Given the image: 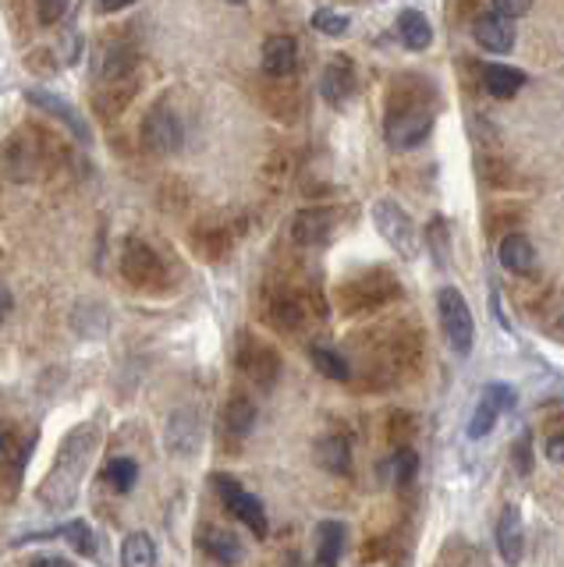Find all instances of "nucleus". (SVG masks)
<instances>
[{"label": "nucleus", "mask_w": 564, "mask_h": 567, "mask_svg": "<svg viewBox=\"0 0 564 567\" xmlns=\"http://www.w3.org/2000/svg\"><path fill=\"white\" fill-rule=\"evenodd\" d=\"M334 235V217H330V209H320V206H309L302 209L298 217L291 220V238L295 245H302V248H320L327 245Z\"/></svg>", "instance_id": "12"}, {"label": "nucleus", "mask_w": 564, "mask_h": 567, "mask_svg": "<svg viewBox=\"0 0 564 567\" xmlns=\"http://www.w3.org/2000/svg\"><path fill=\"white\" fill-rule=\"evenodd\" d=\"M121 567H156V546L146 532H132L121 543Z\"/></svg>", "instance_id": "26"}, {"label": "nucleus", "mask_w": 564, "mask_h": 567, "mask_svg": "<svg viewBox=\"0 0 564 567\" xmlns=\"http://www.w3.org/2000/svg\"><path fill=\"white\" fill-rule=\"evenodd\" d=\"M25 567H75L72 560H64V557H50V554H43V557H32Z\"/></svg>", "instance_id": "36"}, {"label": "nucleus", "mask_w": 564, "mask_h": 567, "mask_svg": "<svg viewBox=\"0 0 564 567\" xmlns=\"http://www.w3.org/2000/svg\"><path fill=\"white\" fill-rule=\"evenodd\" d=\"M61 539H68V546H72L75 554H82V557H93V554H96L93 528L85 525V522H72V525H64V528H61Z\"/></svg>", "instance_id": "29"}, {"label": "nucleus", "mask_w": 564, "mask_h": 567, "mask_svg": "<svg viewBox=\"0 0 564 567\" xmlns=\"http://www.w3.org/2000/svg\"><path fill=\"white\" fill-rule=\"evenodd\" d=\"M490 4H493V11H498V14H504V18H511V22H515V18L529 14L533 0H490Z\"/></svg>", "instance_id": "34"}, {"label": "nucleus", "mask_w": 564, "mask_h": 567, "mask_svg": "<svg viewBox=\"0 0 564 567\" xmlns=\"http://www.w3.org/2000/svg\"><path fill=\"white\" fill-rule=\"evenodd\" d=\"M199 549H203L206 557H214L217 564H227V567L238 564L242 554H245L242 539L235 536V532L232 528H217V525H209L199 536Z\"/></svg>", "instance_id": "21"}, {"label": "nucleus", "mask_w": 564, "mask_h": 567, "mask_svg": "<svg viewBox=\"0 0 564 567\" xmlns=\"http://www.w3.org/2000/svg\"><path fill=\"white\" fill-rule=\"evenodd\" d=\"M433 128V106L422 100H404L401 93L391 96V106H387V121H383V138L387 146L398 153L416 150L422 138Z\"/></svg>", "instance_id": "2"}, {"label": "nucleus", "mask_w": 564, "mask_h": 567, "mask_svg": "<svg viewBox=\"0 0 564 567\" xmlns=\"http://www.w3.org/2000/svg\"><path fill=\"white\" fill-rule=\"evenodd\" d=\"M316 465L330 475H348L351 472V447L345 436H324L316 440Z\"/></svg>", "instance_id": "24"}, {"label": "nucleus", "mask_w": 564, "mask_h": 567, "mask_svg": "<svg viewBox=\"0 0 564 567\" xmlns=\"http://www.w3.org/2000/svg\"><path fill=\"white\" fill-rule=\"evenodd\" d=\"M391 295H398V280L383 277L380 270L362 274V277H356V280L341 288V301H345L348 312H359V309H369V306H383Z\"/></svg>", "instance_id": "10"}, {"label": "nucleus", "mask_w": 564, "mask_h": 567, "mask_svg": "<svg viewBox=\"0 0 564 567\" xmlns=\"http://www.w3.org/2000/svg\"><path fill=\"white\" fill-rule=\"evenodd\" d=\"M256 425V404L249 398L235 394L232 401L224 404V415H221V433L232 440V443H242L245 436L253 433Z\"/></svg>", "instance_id": "18"}, {"label": "nucleus", "mask_w": 564, "mask_h": 567, "mask_svg": "<svg viewBox=\"0 0 564 567\" xmlns=\"http://www.w3.org/2000/svg\"><path fill=\"white\" fill-rule=\"evenodd\" d=\"M121 274L139 291H164L167 288V266L146 241L132 238L121 252Z\"/></svg>", "instance_id": "5"}, {"label": "nucleus", "mask_w": 564, "mask_h": 567, "mask_svg": "<svg viewBox=\"0 0 564 567\" xmlns=\"http://www.w3.org/2000/svg\"><path fill=\"white\" fill-rule=\"evenodd\" d=\"M398 35H401L404 50L422 53V50H430V43H433V25H430V18L422 14V11L404 8L398 14Z\"/></svg>", "instance_id": "22"}, {"label": "nucleus", "mask_w": 564, "mask_h": 567, "mask_svg": "<svg viewBox=\"0 0 564 567\" xmlns=\"http://www.w3.org/2000/svg\"><path fill=\"white\" fill-rule=\"evenodd\" d=\"M25 461H29V440H22L14 425H4V443H0V465H4V489L8 493L19 489V478L25 472Z\"/></svg>", "instance_id": "16"}, {"label": "nucleus", "mask_w": 564, "mask_h": 567, "mask_svg": "<svg viewBox=\"0 0 564 567\" xmlns=\"http://www.w3.org/2000/svg\"><path fill=\"white\" fill-rule=\"evenodd\" d=\"M72 8V0H37V18L43 25H58Z\"/></svg>", "instance_id": "33"}, {"label": "nucleus", "mask_w": 564, "mask_h": 567, "mask_svg": "<svg viewBox=\"0 0 564 567\" xmlns=\"http://www.w3.org/2000/svg\"><path fill=\"white\" fill-rule=\"evenodd\" d=\"M373 224L380 230V238L394 248L401 259H416L419 256V227L412 224V217L404 213V206H398L394 199H377L373 203Z\"/></svg>", "instance_id": "4"}, {"label": "nucleus", "mask_w": 564, "mask_h": 567, "mask_svg": "<svg viewBox=\"0 0 564 567\" xmlns=\"http://www.w3.org/2000/svg\"><path fill=\"white\" fill-rule=\"evenodd\" d=\"M437 316H440V330H444L448 348L458 354V359H465L475 341V323H472V309H469L465 295L458 288H440Z\"/></svg>", "instance_id": "3"}, {"label": "nucleus", "mask_w": 564, "mask_h": 567, "mask_svg": "<svg viewBox=\"0 0 564 567\" xmlns=\"http://www.w3.org/2000/svg\"><path fill=\"white\" fill-rule=\"evenodd\" d=\"M214 486H217V493L224 496L227 511H232L245 528H253L259 539L267 536V511H263V504L256 501V496H253L249 489H242V486L235 483V478H227V475H217V478H214Z\"/></svg>", "instance_id": "7"}, {"label": "nucleus", "mask_w": 564, "mask_h": 567, "mask_svg": "<svg viewBox=\"0 0 564 567\" xmlns=\"http://www.w3.org/2000/svg\"><path fill=\"white\" fill-rule=\"evenodd\" d=\"M345 549V525L341 522H324L316 528V567H338Z\"/></svg>", "instance_id": "25"}, {"label": "nucleus", "mask_w": 564, "mask_h": 567, "mask_svg": "<svg viewBox=\"0 0 564 567\" xmlns=\"http://www.w3.org/2000/svg\"><path fill=\"white\" fill-rule=\"evenodd\" d=\"M483 89L498 100H511L525 89V71L511 64H483Z\"/></svg>", "instance_id": "23"}, {"label": "nucleus", "mask_w": 564, "mask_h": 567, "mask_svg": "<svg viewBox=\"0 0 564 567\" xmlns=\"http://www.w3.org/2000/svg\"><path fill=\"white\" fill-rule=\"evenodd\" d=\"M475 43H480L483 50L490 53H511L515 50V29H511V18L504 14H483L480 22H475Z\"/></svg>", "instance_id": "17"}, {"label": "nucleus", "mask_w": 564, "mask_h": 567, "mask_svg": "<svg viewBox=\"0 0 564 567\" xmlns=\"http://www.w3.org/2000/svg\"><path fill=\"white\" fill-rule=\"evenodd\" d=\"M320 93L327 103L341 106L351 100V93H356V68H351L348 58H334L327 61L324 68V79H320Z\"/></svg>", "instance_id": "15"}, {"label": "nucleus", "mask_w": 564, "mask_h": 567, "mask_svg": "<svg viewBox=\"0 0 564 567\" xmlns=\"http://www.w3.org/2000/svg\"><path fill=\"white\" fill-rule=\"evenodd\" d=\"M129 4H135V0H100V11H121Z\"/></svg>", "instance_id": "37"}, {"label": "nucleus", "mask_w": 564, "mask_h": 567, "mask_svg": "<svg viewBox=\"0 0 564 567\" xmlns=\"http://www.w3.org/2000/svg\"><path fill=\"white\" fill-rule=\"evenodd\" d=\"M227 4H245V0H227Z\"/></svg>", "instance_id": "38"}, {"label": "nucleus", "mask_w": 564, "mask_h": 567, "mask_svg": "<svg viewBox=\"0 0 564 567\" xmlns=\"http://www.w3.org/2000/svg\"><path fill=\"white\" fill-rule=\"evenodd\" d=\"M25 100H29L32 106H40V111H47L50 117H58V121L64 124V128L82 142V146H93V132H90V124L82 121V114H79L75 106L68 103V100H61V96H54V93H47V89H29Z\"/></svg>", "instance_id": "11"}, {"label": "nucleus", "mask_w": 564, "mask_h": 567, "mask_svg": "<svg viewBox=\"0 0 564 567\" xmlns=\"http://www.w3.org/2000/svg\"><path fill=\"white\" fill-rule=\"evenodd\" d=\"M416 468H419V461L412 454V447H398L394 451V478L401 486H409L412 478H416Z\"/></svg>", "instance_id": "32"}, {"label": "nucleus", "mask_w": 564, "mask_h": 567, "mask_svg": "<svg viewBox=\"0 0 564 567\" xmlns=\"http://www.w3.org/2000/svg\"><path fill=\"white\" fill-rule=\"evenodd\" d=\"M498 259L507 274L525 277V274H533V266H536V248L525 235H504L498 245Z\"/></svg>", "instance_id": "20"}, {"label": "nucleus", "mask_w": 564, "mask_h": 567, "mask_svg": "<svg viewBox=\"0 0 564 567\" xmlns=\"http://www.w3.org/2000/svg\"><path fill=\"white\" fill-rule=\"evenodd\" d=\"M391 440L398 443V447H409V433H412V419H409V412H398L394 419H391Z\"/></svg>", "instance_id": "35"}, {"label": "nucleus", "mask_w": 564, "mask_h": 567, "mask_svg": "<svg viewBox=\"0 0 564 567\" xmlns=\"http://www.w3.org/2000/svg\"><path fill=\"white\" fill-rule=\"evenodd\" d=\"M235 362L242 369V377L263 386V390H270L280 377V359H277V351L267 344V341H259V337L253 333H245L242 341H238V351H235Z\"/></svg>", "instance_id": "6"}, {"label": "nucleus", "mask_w": 564, "mask_h": 567, "mask_svg": "<svg viewBox=\"0 0 564 567\" xmlns=\"http://www.w3.org/2000/svg\"><path fill=\"white\" fill-rule=\"evenodd\" d=\"M100 451V425L82 422L64 436L61 451L50 465V475L40 483V501L54 511H64L75 504V496L85 483V475L93 468V457Z\"/></svg>", "instance_id": "1"}, {"label": "nucleus", "mask_w": 564, "mask_h": 567, "mask_svg": "<svg viewBox=\"0 0 564 567\" xmlns=\"http://www.w3.org/2000/svg\"><path fill=\"white\" fill-rule=\"evenodd\" d=\"M259 61H263V71H267L270 79H288L298 68V43L291 40V35H270V40L263 43Z\"/></svg>", "instance_id": "14"}, {"label": "nucleus", "mask_w": 564, "mask_h": 567, "mask_svg": "<svg viewBox=\"0 0 564 567\" xmlns=\"http://www.w3.org/2000/svg\"><path fill=\"white\" fill-rule=\"evenodd\" d=\"M312 29L324 32V35H345L351 29V22H348V14H341L338 8H320L312 14Z\"/></svg>", "instance_id": "30"}, {"label": "nucleus", "mask_w": 564, "mask_h": 567, "mask_svg": "<svg viewBox=\"0 0 564 567\" xmlns=\"http://www.w3.org/2000/svg\"><path fill=\"white\" fill-rule=\"evenodd\" d=\"M498 549H501V560L507 567H519L525 557V525H522V514L519 507H504L501 518H498Z\"/></svg>", "instance_id": "13"}, {"label": "nucleus", "mask_w": 564, "mask_h": 567, "mask_svg": "<svg viewBox=\"0 0 564 567\" xmlns=\"http://www.w3.org/2000/svg\"><path fill=\"white\" fill-rule=\"evenodd\" d=\"M306 316H309V309H306V298L302 295H295V291H277L270 301H267V319L274 327H285V330H298L306 323Z\"/></svg>", "instance_id": "19"}, {"label": "nucleus", "mask_w": 564, "mask_h": 567, "mask_svg": "<svg viewBox=\"0 0 564 567\" xmlns=\"http://www.w3.org/2000/svg\"><path fill=\"white\" fill-rule=\"evenodd\" d=\"M309 359H312V365L324 372L327 380H348L351 377V369H348V359L341 351H334V348H324V344H312L309 348Z\"/></svg>", "instance_id": "27"}, {"label": "nucleus", "mask_w": 564, "mask_h": 567, "mask_svg": "<svg viewBox=\"0 0 564 567\" xmlns=\"http://www.w3.org/2000/svg\"><path fill=\"white\" fill-rule=\"evenodd\" d=\"M143 142H146L153 153H174V150H182L185 128H182L178 114H174L167 103H156L153 111L146 114V121H143Z\"/></svg>", "instance_id": "8"}, {"label": "nucleus", "mask_w": 564, "mask_h": 567, "mask_svg": "<svg viewBox=\"0 0 564 567\" xmlns=\"http://www.w3.org/2000/svg\"><path fill=\"white\" fill-rule=\"evenodd\" d=\"M543 451L554 465H564V415L551 422V430H546V440H543Z\"/></svg>", "instance_id": "31"}, {"label": "nucleus", "mask_w": 564, "mask_h": 567, "mask_svg": "<svg viewBox=\"0 0 564 567\" xmlns=\"http://www.w3.org/2000/svg\"><path fill=\"white\" fill-rule=\"evenodd\" d=\"M511 404H515V390H511L507 383H486L480 401H475V412L469 419V436L472 440L486 436Z\"/></svg>", "instance_id": "9"}, {"label": "nucleus", "mask_w": 564, "mask_h": 567, "mask_svg": "<svg viewBox=\"0 0 564 567\" xmlns=\"http://www.w3.org/2000/svg\"><path fill=\"white\" fill-rule=\"evenodd\" d=\"M135 478H139V465H135L132 457H114L111 465H107V483L117 493H129L135 486Z\"/></svg>", "instance_id": "28"}]
</instances>
